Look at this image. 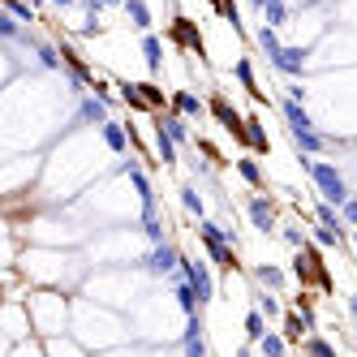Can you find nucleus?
I'll use <instances>...</instances> for the list:
<instances>
[{"label":"nucleus","mask_w":357,"mask_h":357,"mask_svg":"<svg viewBox=\"0 0 357 357\" xmlns=\"http://www.w3.org/2000/svg\"><path fill=\"white\" fill-rule=\"evenodd\" d=\"M172 112L181 121H190V116H207V104H202V95H194V91H172Z\"/></svg>","instance_id":"obj_8"},{"label":"nucleus","mask_w":357,"mask_h":357,"mask_svg":"<svg viewBox=\"0 0 357 357\" xmlns=\"http://www.w3.org/2000/svg\"><path fill=\"white\" fill-rule=\"evenodd\" d=\"M259 314H267V319H275V314H280V301H275V293H263V297H259Z\"/></svg>","instance_id":"obj_27"},{"label":"nucleus","mask_w":357,"mask_h":357,"mask_svg":"<svg viewBox=\"0 0 357 357\" xmlns=\"http://www.w3.org/2000/svg\"><path fill=\"white\" fill-rule=\"evenodd\" d=\"M176 194H181V207H185L190 215H198V220L207 215V202H202V194H198L194 185H181V190H176Z\"/></svg>","instance_id":"obj_18"},{"label":"nucleus","mask_w":357,"mask_h":357,"mask_svg":"<svg viewBox=\"0 0 357 357\" xmlns=\"http://www.w3.org/2000/svg\"><path fill=\"white\" fill-rule=\"evenodd\" d=\"M155 125H160V130H164V134L172 138V146H176V142H194V134H190V125H185L181 116H176V112H164V116H160Z\"/></svg>","instance_id":"obj_11"},{"label":"nucleus","mask_w":357,"mask_h":357,"mask_svg":"<svg viewBox=\"0 0 357 357\" xmlns=\"http://www.w3.org/2000/svg\"><path fill=\"white\" fill-rule=\"evenodd\" d=\"M155 160L160 164H176V146H172V138L160 130V125H155Z\"/></svg>","instance_id":"obj_19"},{"label":"nucleus","mask_w":357,"mask_h":357,"mask_svg":"<svg viewBox=\"0 0 357 357\" xmlns=\"http://www.w3.org/2000/svg\"><path fill=\"white\" fill-rule=\"evenodd\" d=\"M43 353H47V357H86V353H82L78 344L69 340V336H52V340L43 344Z\"/></svg>","instance_id":"obj_17"},{"label":"nucleus","mask_w":357,"mask_h":357,"mask_svg":"<svg viewBox=\"0 0 357 357\" xmlns=\"http://www.w3.org/2000/svg\"><path fill=\"white\" fill-rule=\"evenodd\" d=\"M22 35H26V31H22L17 22H13V13L0 5V39H22Z\"/></svg>","instance_id":"obj_24"},{"label":"nucleus","mask_w":357,"mask_h":357,"mask_svg":"<svg viewBox=\"0 0 357 357\" xmlns=\"http://www.w3.org/2000/svg\"><path fill=\"white\" fill-rule=\"evenodd\" d=\"M254 280H259L263 289H271V293H280V289H284V271H280V267H271V263H259V267H254Z\"/></svg>","instance_id":"obj_16"},{"label":"nucleus","mask_w":357,"mask_h":357,"mask_svg":"<svg viewBox=\"0 0 357 357\" xmlns=\"http://www.w3.org/2000/svg\"><path fill=\"white\" fill-rule=\"evenodd\" d=\"M284 121H289V130H293V134H314V130H319L314 116L305 112L301 104H293V99H284Z\"/></svg>","instance_id":"obj_9"},{"label":"nucleus","mask_w":357,"mask_h":357,"mask_svg":"<svg viewBox=\"0 0 357 357\" xmlns=\"http://www.w3.org/2000/svg\"><path fill=\"white\" fill-rule=\"evenodd\" d=\"M95 5H99V9H104V5H125V0H95Z\"/></svg>","instance_id":"obj_30"},{"label":"nucleus","mask_w":357,"mask_h":357,"mask_svg":"<svg viewBox=\"0 0 357 357\" xmlns=\"http://www.w3.org/2000/svg\"><path fill=\"white\" fill-rule=\"evenodd\" d=\"M259 353H263V357H284V353H289V344H284V336L267 331V336L259 340Z\"/></svg>","instance_id":"obj_22"},{"label":"nucleus","mask_w":357,"mask_h":357,"mask_svg":"<svg viewBox=\"0 0 357 357\" xmlns=\"http://www.w3.org/2000/svg\"><path fill=\"white\" fill-rule=\"evenodd\" d=\"M176 259H181V250H176L172 241H164V245H151L138 263H142L151 275H168V271H176Z\"/></svg>","instance_id":"obj_5"},{"label":"nucleus","mask_w":357,"mask_h":357,"mask_svg":"<svg viewBox=\"0 0 357 357\" xmlns=\"http://www.w3.org/2000/svg\"><path fill=\"white\" fill-rule=\"evenodd\" d=\"M142 56H146L151 73H160V65H164V39L160 35H142Z\"/></svg>","instance_id":"obj_14"},{"label":"nucleus","mask_w":357,"mask_h":357,"mask_svg":"<svg viewBox=\"0 0 357 357\" xmlns=\"http://www.w3.org/2000/svg\"><path fill=\"white\" fill-rule=\"evenodd\" d=\"M233 164H237V172H241V181H245V185H254V190H263V181H267V176H263L259 160H254V155H241V160H233Z\"/></svg>","instance_id":"obj_15"},{"label":"nucleus","mask_w":357,"mask_h":357,"mask_svg":"<svg viewBox=\"0 0 357 357\" xmlns=\"http://www.w3.org/2000/svg\"><path fill=\"white\" fill-rule=\"evenodd\" d=\"M305 353H310V357H336V349L323 344L319 336H305Z\"/></svg>","instance_id":"obj_26"},{"label":"nucleus","mask_w":357,"mask_h":357,"mask_svg":"<svg viewBox=\"0 0 357 357\" xmlns=\"http://www.w3.org/2000/svg\"><path fill=\"white\" fill-rule=\"evenodd\" d=\"M176 275H181L185 284L198 293V301H202V305H207V301L215 297V280H211L207 263H198V259H185V254H181V259H176Z\"/></svg>","instance_id":"obj_2"},{"label":"nucleus","mask_w":357,"mask_h":357,"mask_svg":"<svg viewBox=\"0 0 357 357\" xmlns=\"http://www.w3.org/2000/svg\"><path fill=\"white\" fill-rule=\"evenodd\" d=\"M0 331L17 344V340H31L35 331H31V314H26V305H5L0 310Z\"/></svg>","instance_id":"obj_4"},{"label":"nucleus","mask_w":357,"mask_h":357,"mask_svg":"<svg viewBox=\"0 0 357 357\" xmlns=\"http://www.w3.org/2000/svg\"><path fill=\"white\" fill-rule=\"evenodd\" d=\"M336 215H340V224H353V228H357V202H340Z\"/></svg>","instance_id":"obj_28"},{"label":"nucleus","mask_w":357,"mask_h":357,"mask_svg":"<svg viewBox=\"0 0 357 357\" xmlns=\"http://www.w3.org/2000/svg\"><path fill=\"white\" fill-rule=\"evenodd\" d=\"M99 134H104V146L112 151V155H125L130 142H134V130H130V125H121V121H104V125H99Z\"/></svg>","instance_id":"obj_7"},{"label":"nucleus","mask_w":357,"mask_h":357,"mask_svg":"<svg viewBox=\"0 0 357 357\" xmlns=\"http://www.w3.org/2000/svg\"><path fill=\"white\" fill-rule=\"evenodd\" d=\"M9 349H13V340L5 336V331H0V357H9Z\"/></svg>","instance_id":"obj_29"},{"label":"nucleus","mask_w":357,"mask_h":357,"mask_svg":"<svg viewBox=\"0 0 357 357\" xmlns=\"http://www.w3.org/2000/svg\"><path fill=\"white\" fill-rule=\"evenodd\" d=\"M121 99L130 108H138V112H160L164 108V91L155 82H125L121 86Z\"/></svg>","instance_id":"obj_3"},{"label":"nucleus","mask_w":357,"mask_h":357,"mask_svg":"<svg viewBox=\"0 0 357 357\" xmlns=\"http://www.w3.org/2000/svg\"><path fill=\"white\" fill-rule=\"evenodd\" d=\"M125 17H130V26L134 31H142V35H151V5L146 0H125Z\"/></svg>","instance_id":"obj_10"},{"label":"nucleus","mask_w":357,"mask_h":357,"mask_svg":"<svg viewBox=\"0 0 357 357\" xmlns=\"http://www.w3.org/2000/svg\"><path fill=\"white\" fill-rule=\"evenodd\" d=\"M233 73H237V82L254 95V99H263V91H259V82H254V69H250V61H237L233 65Z\"/></svg>","instance_id":"obj_21"},{"label":"nucleus","mask_w":357,"mask_h":357,"mask_svg":"<svg viewBox=\"0 0 357 357\" xmlns=\"http://www.w3.org/2000/svg\"><path fill=\"white\" fill-rule=\"evenodd\" d=\"M349 305H353V314H357V293H353V301H349Z\"/></svg>","instance_id":"obj_32"},{"label":"nucleus","mask_w":357,"mask_h":357,"mask_svg":"<svg viewBox=\"0 0 357 357\" xmlns=\"http://www.w3.org/2000/svg\"><path fill=\"white\" fill-rule=\"evenodd\" d=\"M250 220H254V228H263V233H267V228H275V207H271L263 194L250 198Z\"/></svg>","instance_id":"obj_12"},{"label":"nucleus","mask_w":357,"mask_h":357,"mask_svg":"<svg viewBox=\"0 0 357 357\" xmlns=\"http://www.w3.org/2000/svg\"><path fill=\"white\" fill-rule=\"evenodd\" d=\"M250 9L263 17V26L280 31V26H289V0H250Z\"/></svg>","instance_id":"obj_6"},{"label":"nucleus","mask_w":357,"mask_h":357,"mask_svg":"<svg viewBox=\"0 0 357 357\" xmlns=\"http://www.w3.org/2000/svg\"><path fill=\"white\" fill-rule=\"evenodd\" d=\"M52 5H61V9H65V5H73V0H52Z\"/></svg>","instance_id":"obj_31"},{"label":"nucleus","mask_w":357,"mask_h":357,"mask_svg":"<svg viewBox=\"0 0 357 357\" xmlns=\"http://www.w3.org/2000/svg\"><path fill=\"white\" fill-rule=\"evenodd\" d=\"M82 121H95V125H104V121H108V108L99 104L95 95H82Z\"/></svg>","instance_id":"obj_20"},{"label":"nucleus","mask_w":357,"mask_h":357,"mask_svg":"<svg viewBox=\"0 0 357 357\" xmlns=\"http://www.w3.org/2000/svg\"><path fill=\"white\" fill-rule=\"evenodd\" d=\"M9 357H43V344H39V336H31V340H17V344L9 349Z\"/></svg>","instance_id":"obj_25"},{"label":"nucleus","mask_w":357,"mask_h":357,"mask_svg":"<svg viewBox=\"0 0 357 357\" xmlns=\"http://www.w3.org/2000/svg\"><path fill=\"white\" fill-rule=\"evenodd\" d=\"M280 336H284V344H301L305 336H310V323H305V319L293 310V314H284V327H280Z\"/></svg>","instance_id":"obj_13"},{"label":"nucleus","mask_w":357,"mask_h":357,"mask_svg":"<svg viewBox=\"0 0 357 357\" xmlns=\"http://www.w3.org/2000/svg\"><path fill=\"white\" fill-rule=\"evenodd\" d=\"M305 172L314 176V185L323 190L327 202H336V207H340V202H349V185H344V176L336 172V164H319V160H310V164H305Z\"/></svg>","instance_id":"obj_1"},{"label":"nucleus","mask_w":357,"mask_h":357,"mask_svg":"<svg viewBox=\"0 0 357 357\" xmlns=\"http://www.w3.org/2000/svg\"><path fill=\"white\" fill-rule=\"evenodd\" d=\"M245 336H250L254 344H259V340L267 336V319H263L259 310H250V314H245Z\"/></svg>","instance_id":"obj_23"},{"label":"nucleus","mask_w":357,"mask_h":357,"mask_svg":"<svg viewBox=\"0 0 357 357\" xmlns=\"http://www.w3.org/2000/svg\"><path fill=\"white\" fill-rule=\"evenodd\" d=\"M237 357H254V353H250V349H241V353H237Z\"/></svg>","instance_id":"obj_33"}]
</instances>
